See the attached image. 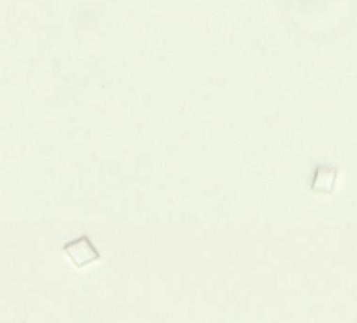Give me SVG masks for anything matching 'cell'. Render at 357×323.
<instances>
[{"instance_id":"cell-1","label":"cell","mask_w":357,"mask_h":323,"mask_svg":"<svg viewBox=\"0 0 357 323\" xmlns=\"http://www.w3.org/2000/svg\"><path fill=\"white\" fill-rule=\"evenodd\" d=\"M63 250L71 262L79 269L91 265L100 259V253L96 249L89 237L85 234L66 243Z\"/></svg>"}]
</instances>
